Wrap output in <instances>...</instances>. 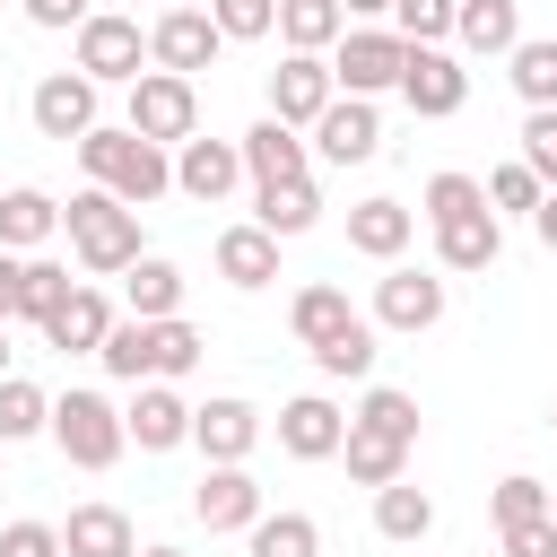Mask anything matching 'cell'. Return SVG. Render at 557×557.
Instances as JSON below:
<instances>
[{
    "label": "cell",
    "instance_id": "1",
    "mask_svg": "<svg viewBox=\"0 0 557 557\" xmlns=\"http://www.w3.org/2000/svg\"><path fill=\"white\" fill-rule=\"evenodd\" d=\"M78 165H87V183L96 191H113L122 209H148V200H165L174 191V157L165 148H148V139H131V131H87L78 139Z\"/></svg>",
    "mask_w": 557,
    "mask_h": 557
},
{
    "label": "cell",
    "instance_id": "2",
    "mask_svg": "<svg viewBox=\"0 0 557 557\" xmlns=\"http://www.w3.org/2000/svg\"><path fill=\"white\" fill-rule=\"evenodd\" d=\"M61 235H70V252H78V270L87 278H122L148 244H139V209H122L113 191H70V209H61Z\"/></svg>",
    "mask_w": 557,
    "mask_h": 557
},
{
    "label": "cell",
    "instance_id": "3",
    "mask_svg": "<svg viewBox=\"0 0 557 557\" xmlns=\"http://www.w3.org/2000/svg\"><path fill=\"white\" fill-rule=\"evenodd\" d=\"M44 435L61 444V461H70V470H113V461L131 453V435H122V409H113L104 392H61Z\"/></svg>",
    "mask_w": 557,
    "mask_h": 557
},
{
    "label": "cell",
    "instance_id": "4",
    "mask_svg": "<svg viewBox=\"0 0 557 557\" xmlns=\"http://www.w3.org/2000/svg\"><path fill=\"white\" fill-rule=\"evenodd\" d=\"M122 131L148 139V148H183V139L200 131V87L174 78V70H139V78H131V113H122Z\"/></svg>",
    "mask_w": 557,
    "mask_h": 557
},
{
    "label": "cell",
    "instance_id": "5",
    "mask_svg": "<svg viewBox=\"0 0 557 557\" xmlns=\"http://www.w3.org/2000/svg\"><path fill=\"white\" fill-rule=\"evenodd\" d=\"M148 70V26L131 17V9H96L87 26H78V78H96V87H131Z\"/></svg>",
    "mask_w": 557,
    "mask_h": 557
},
{
    "label": "cell",
    "instance_id": "6",
    "mask_svg": "<svg viewBox=\"0 0 557 557\" xmlns=\"http://www.w3.org/2000/svg\"><path fill=\"white\" fill-rule=\"evenodd\" d=\"M400 61H409V44H400L392 26H348V35L331 44V87L374 104L383 87H400Z\"/></svg>",
    "mask_w": 557,
    "mask_h": 557
},
{
    "label": "cell",
    "instance_id": "7",
    "mask_svg": "<svg viewBox=\"0 0 557 557\" xmlns=\"http://www.w3.org/2000/svg\"><path fill=\"white\" fill-rule=\"evenodd\" d=\"M400 104H409L418 122H444V113L470 104V70H461L444 44H409V61H400Z\"/></svg>",
    "mask_w": 557,
    "mask_h": 557
},
{
    "label": "cell",
    "instance_id": "8",
    "mask_svg": "<svg viewBox=\"0 0 557 557\" xmlns=\"http://www.w3.org/2000/svg\"><path fill=\"white\" fill-rule=\"evenodd\" d=\"M226 52V35L209 26V9H165L148 26V70H174V78H200L209 61Z\"/></svg>",
    "mask_w": 557,
    "mask_h": 557
},
{
    "label": "cell",
    "instance_id": "9",
    "mask_svg": "<svg viewBox=\"0 0 557 557\" xmlns=\"http://www.w3.org/2000/svg\"><path fill=\"white\" fill-rule=\"evenodd\" d=\"M435 322H444V278L392 261L374 278V331H435Z\"/></svg>",
    "mask_w": 557,
    "mask_h": 557
},
{
    "label": "cell",
    "instance_id": "10",
    "mask_svg": "<svg viewBox=\"0 0 557 557\" xmlns=\"http://www.w3.org/2000/svg\"><path fill=\"white\" fill-rule=\"evenodd\" d=\"M331 96H339V87H331V61H322V52H287V61L270 70V122H287V131H313Z\"/></svg>",
    "mask_w": 557,
    "mask_h": 557
},
{
    "label": "cell",
    "instance_id": "11",
    "mask_svg": "<svg viewBox=\"0 0 557 557\" xmlns=\"http://www.w3.org/2000/svg\"><path fill=\"white\" fill-rule=\"evenodd\" d=\"M26 113H35V131H44V139L78 148V139L96 131V78H78V70H52V78H35Z\"/></svg>",
    "mask_w": 557,
    "mask_h": 557
},
{
    "label": "cell",
    "instance_id": "12",
    "mask_svg": "<svg viewBox=\"0 0 557 557\" xmlns=\"http://www.w3.org/2000/svg\"><path fill=\"white\" fill-rule=\"evenodd\" d=\"M322 165H366L374 148H383V113L366 104V96H331L322 104V122H313V139H305Z\"/></svg>",
    "mask_w": 557,
    "mask_h": 557
},
{
    "label": "cell",
    "instance_id": "13",
    "mask_svg": "<svg viewBox=\"0 0 557 557\" xmlns=\"http://www.w3.org/2000/svg\"><path fill=\"white\" fill-rule=\"evenodd\" d=\"M122 435H131L139 453H174V444H191V400H183L174 383H131Z\"/></svg>",
    "mask_w": 557,
    "mask_h": 557
},
{
    "label": "cell",
    "instance_id": "14",
    "mask_svg": "<svg viewBox=\"0 0 557 557\" xmlns=\"http://www.w3.org/2000/svg\"><path fill=\"white\" fill-rule=\"evenodd\" d=\"M191 444H200L209 470H218V461H252V444H261V409L235 400V392H218V400L191 409Z\"/></svg>",
    "mask_w": 557,
    "mask_h": 557
},
{
    "label": "cell",
    "instance_id": "15",
    "mask_svg": "<svg viewBox=\"0 0 557 557\" xmlns=\"http://www.w3.org/2000/svg\"><path fill=\"white\" fill-rule=\"evenodd\" d=\"M191 513H200L209 531H252L270 505H261V479H252L244 461H218V470H200V487H191Z\"/></svg>",
    "mask_w": 557,
    "mask_h": 557
},
{
    "label": "cell",
    "instance_id": "16",
    "mask_svg": "<svg viewBox=\"0 0 557 557\" xmlns=\"http://www.w3.org/2000/svg\"><path fill=\"white\" fill-rule=\"evenodd\" d=\"M235 183H244V148H235V139H200V131H191V139L174 148V191H183V200H209V209H218Z\"/></svg>",
    "mask_w": 557,
    "mask_h": 557
},
{
    "label": "cell",
    "instance_id": "17",
    "mask_svg": "<svg viewBox=\"0 0 557 557\" xmlns=\"http://www.w3.org/2000/svg\"><path fill=\"white\" fill-rule=\"evenodd\" d=\"M235 148H244V174H252V191H270V183H305V174H313V148H305L287 122H270V113H261V122H252Z\"/></svg>",
    "mask_w": 557,
    "mask_h": 557
},
{
    "label": "cell",
    "instance_id": "18",
    "mask_svg": "<svg viewBox=\"0 0 557 557\" xmlns=\"http://www.w3.org/2000/svg\"><path fill=\"white\" fill-rule=\"evenodd\" d=\"M339 435H348V418H339V400H322V392H305V400L278 409V453H287V461H339Z\"/></svg>",
    "mask_w": 557,
    "mask_h": 557
},
{
    "label": "cell",
    "instance_id": "19",
    "mask_svg": "<svg viewBox=\"0 0 557 557\" xmlns=\"http://www.w3.org/2000/svg\"><path fill=\"white\" fill-rule=\"evenodd\" d=\"M409 235H418V209H400V200H383V191L348 209V252H366V261H383V270L409 252Z\"/></svg>",
    "mask_w": 557,
    "mask_h": 557
},
{
    "label": "cell",
    "instance_id": "20",
    "mask_svg": "<svg viewBox=\"0 0 557 557\" xmlns=\"http://www.w3.org/2000/svg\"><path fill=\"white\" fill-rule=\"evenodd\" d=\"M104 331H113V305H104V287H87V278H78V287L52 305V322H44V339H52L61 357H96Z\"/></svg>",
    "mask_w": 557,
    "mask_h": 557
},
{
    "label": "cell",
    "instance_id": "21",
    "mask_svg": "<svg viewBox=\"0 0 557 557\" xmlns=\"http://www.w3.org/2000/svg\"><path fill=\"white\" fill-rule=\"evenodd\" d=\"M61 235V200L52 191H35V183H17V191H0V252H44Z\"/></svg>",
    "mask_w": 557,
    "mask_h": 557
},
{
    "label": "cell",
    "instance_id": "22",
    "mask_svg": "<svg viewBox=\"0 0 557 557\" xmlns=\"http://www.w3.org/2000/svg\"><path fill=\"white\" fill-rule=\"evenodd\" d=\"M496 252H505L496 209H470V218H444L435 226V270H496Z\"/></svg>",
    "mask_w": 557,
    "mask_h": 557
},
{
    "label": "cell",
    "instance_id": "23",
    "mask_svg": "<svg viewBox=\"0 0 557 557\" xmlns=\"http://www.w3.org/2000/svg\"><path fill=\"white\" fill-rule=\"evenodd\" d=\"M122 305H131V322H174L183 313V270L165 252H139L122 270Z\"/></svg>",
    "mask_w": 557,
    "mask_h": 557
},
{
    "label": "cell",
    "instance_id": "24",
    "mask_svg": "<svg viewBox=\"0 0 557 557\" xmlns=\"http://www.w3.org/2000/svg\"><path fill=\"white\" fill-rule=\"evenodd\" d=\"M200 331L174 313V322H139V383H183L191 366H200Z\"/></svg>",
    "mask_w": 557,
    "mask_h": 557
},
{
    "label": "cell",
    "instance_id": "25",
    "mask_svg": "<svg viewBox=\"0 0 557 557\" xmlns=\"http://www.w3.org/2000/svg\"><path fill=\"white\" fill-rule=\"evenodd\" d=\"M218 278H226V287H244V296H252V287H270V278H278V235H261L252 218H244V226H226V235H218Z\"/></svg>",
    "mask_w": 557,
    "mask_h": 557
},
{
    "label": "cell",
    "instance_id": "26",
    "mask_svg": "<svg viewBox=\"0 0 557 557\" xmlns=\"http://www.w3.org/2000/svg\"><path fill=\"white\" fill-rule=\"evenodd\" d=\"M61 557H139L131 513H122V505H78V513L61 522Z\"/></svg>",
    "mask_w": 557,
    "mask_h": 557
},
{
    "label": "cell",
    "instance_id": "27",
    "mask_svg": "<svg viewBox=\"0 0 557 557\" xmlns=\"http://www.w3.org/2000/svg\"><path fill=\"white\" fill-rule=\"evenodd\" d=\"M453 44L461 52H513L522 44V9L513 0H453Z\"/></svg>",
    "mask_w": 557,
    "mask_h": 557
},
{
    "label": "cell",
    "instance_id": "28",
    "mask_svg": "<svg viewBox=\"0 0 557 557\" xmlns=\"http://www.w3.org/2000/svg\"><path fill=\"white\" fill-rule=\"evenodd\" d=\"M339 461H348L357 487H392V479H409V444H392V435H374V426H357V418H348V435H339Z\"/></svg>",
    "mask_w": 557,
    "mask_h": 557
},
{
    "label": "cell",
    "instance_id": "29",
    "mask_svg": "<svg viewBox=\"0 0 557 557\" xmlns=\"http://www.w3.org/2000/svg\"><path fill=\"white\" fill-rule=\"evenodd\" d=\"M374 531H383L392 548H418V540L435 531V496H426V487H409V479L374 487Z\"/></svg>",
    "mask_w": 557,
    "mask_h": 557
},
{
    "label": "cell",
    "instance_id": "30",
    "mask_svg": "<svg viewBox=\"0 0 557 557\" xmlns=\"http://www.w3.org/2000/svg\"><path fill=\"white\" fill-rule=\"evenodd\" d=\"M313 218H322L313 174H305V183H270V191H252V226H261V235H278V244H287V235H305Z\"/></svg>",
    "mask_w": 557,
    "mask_h": 557
},
{
    "label": "cell",
    "instance_id": "31",
    "mask_svg": "<svg viewBox=\"0 0 557 557\" xmlns=\"http://www.w3.org/2000/svg\"><path fill=\"white\" fill-rule=\"evenodd\" d=\"M339 35H348L339 0H278V44H287V52H322V61H331Z\"/></svg>",
    "mask_w": 557,
    "mask_h": 557
},
{
    "label": "cell",
    "instance_id": "32",
    "mask_svg": "<svg viewBox=\"0 0 557 557\" xmlns=\"http://www.w3.org/2000/svg\"><path fill=\"white\" fill-rule=\"evenodd\" d=\"M505 61H513L505 78H513L522 113H548V104H557V35H522V44L505 52Z\"/></svg>",
    "mask_w": 557,
    "mask_h": 557
},
{
    "label": "cell",
    "instance_id": "33",
    "mask_svg": "<svg viewBox=\"0 0 557 557\" xmlns=\"http://www.w3.org/2000/svg\"><path fill=\"white\" fill-rule=\"evenodd\" d=\"M357 322V305H348V287H296V305H287V331L305 339V348H322V339H339Z\"/></svg>",
    "mask_w": 557,
    "mask_h": 557
},
{
    "label": "cell",
    "instance_id": "34",
    "mask_svg": "<svg viewBox=\"0 0 557 557\" xmlns=\"http://www.w3.org/2000/svg\"><path fill=\"white\" fill-rule=\"evenodd\" d=\"M70 287H78V278H70L61 261L26 252V261H17V313H9V322H35V331H44V322H52V305H61Z\"/></svg>",
    "mask_w": 557,
    "mask_h": 557
},
{
    "label": "cell",
    "instance_id": "35",
    "mask_svg": "<svg viewBox=\"0 0 557 557\" xmlns=\"http://www.w3.org/2000/svg\"><path fill=\"white\" fill-rule=\"evenodd\" d=\"M374 357H383V348H374V322H366V313H357L339 339H322V348H313V366H322L331 383H366V374H374Z\"/></svg>",
    "mask_w": 557,
    "mask_h": 557
},
{
    "label": "cell",
    "instance_id": "36",
    "mask_svg": "<svg viewBox=\"0 0 557 557\" xmlns=\"http://www.w3.org/2000/svg\"><path fill=\"white\" fill-rule=\"evenodd\" d=\"M244 540H252V557H322V522L313 513H261Z\"/></svg>",
    "mask_w": 557,
    "mask_h": 557
},
{
    "label": "cell",
    "instance_id": "37",
    "mask_svg": "<svg viewBox=\"0 0 557 557\" xmlns=\"http://www.w3.org/2000/svg\"><path fill=\"white\" fill-rule=\"evenodd\" d=\"M52 426V400L26 383V374H0V444H26Z\"/></svg>",
    "mask_w": 557,
    "mask_h": 557
},
{
    "label": "cell",
    "instance_id": "38",
    "mask_svg": "<svg viewBox=\"0 0 557 557\" xmlns=\"http://www.w3.org/2000/svg\"><path fill=\"white\" fill-rule=\"evenodd\" d=\"M357 426H374V435H392V444H409V453H418V400H409V392H392V383H374V392L357 400Z\"/></svg>",
    "mask_w": 557,
    "mask_h": 557
},
{
    "label": "cell",
    "instance_id": "39",
    "mask_svg": "<svg viewBox=\"0 0 557 557\" xmlns=\"http://www.w3.org/2000/svg\"><path fill=\"white\" fill-rule=\"evenodd\" d=\"M426 209V226H444V218H470V209H487V191H479V174H426V191H418Z\"/></svg>",
    "mask_w": 557,
    "mask_h": 557
},
{
    "label": "cell",
    "instance_id": "40",
    "mask_svg": "<svg viewBox=\"0 0 557 557\" xmlns=\"http://www.w3.org/2000/svg\"><path fill=\"white\" fill-rule=\"evenodd\" d=\"M209 26L226 44H261V35H278V0H209Z\"/></svg>",
    "mask_w": 557,
    "mask_h": 557
},
{
    "label": "cell",
    "instance_id": "41",
    "mask_svg": "<svg viewBox=\"0 0 557 557\" xmlns=\"http://www.w3.org/2000/svg\"><path fill=\"white\" fill-rule=\"evenodd\" d=\"M496 531H513V522H540L548 513V479H531V470H513V479H496Z\"/></svg>",
    "mask_w": 557,
    "mask_h": 557
},
{
    "label": "cell",
    "instance_id": "42",
    "mask_svg": "<svg viewBox=\"0 0 557 557\" xmlns=\"http://www.w3.org/2000/svg\"><path fill=\"white\" fill-rule=\"evenodd\" d=\"M400 44H453V0H392Z\"/></svg>",
    "mask_w": 557,
    "mask_h": 557
},
{
    "label": "cell",
    "instance_id": "43",
    "mask_svg": "<svg viewBox=\"0 0 557 557\" xmlns=\"http://www.w3.org/2000/svg\"><path fill=\"white\" fill-rule=\"evenodd\" d=\"M479 191H487V209H496V218H505V209H513V218H531V209H540V174H531L522 157H513V165H496Z\"/></svg>",
    "mask_w": 557,
    "mask_h": 557
},
{
    "label": "cell",
    "instance_id": "44",
    "mask_svg": "<svg viewBox=\"0 0 557 557\" xmlns=\"http://www.w3.org/2000/svg\"><path fill=\"white\" fill-rule=\"evenodd\" d=\"M522 165L540 174V191H557V104L548 113H522Z\"/></svg>",
    "mask_w": 557,
    "mask_h": 557
},
{
    "label": "cell",
    "instance_id": "45",
    "mask_svg": "<svg viewBox=\"0 0 557 557\" xmlns=\"http://www.w3.org/2000/svg\"><path fill=\"white\" fill-rule=\"evenodd\" d=\"M96 357H104V374H113V383H139V322H131V313H113V331H104V348H96Z\"/></svg>",
    "mask_w": 557,
    "mask_h": 557
},
{
    "label": "cell",
    "instance_id": "46",
    "mask_svg": "<svg viewBox=\"0 0 557 557\" xmlns=\"http://www.w3.org/2000/svg\"><path fill=\"white\" fill-rule=\"evenodd\" d=\"M0 557H61V522H9Z\"/></svg>",
    "mask_w": 557,
    "mask_h": 557
},
{
    "label": "cell",
    "instance_id": "47",
    "mask_svg": "<svg viewBox=\"0 0 557 557\" xmlns=\"http://www.w3.org/2000/svg\"><path fill=\"white\" fill-rule=\"evenodd\" d=\"M96 17V0H26V26H44V35H78Z\"/></svg>",
    "mask_w": 557,
    "mask_h": 557
},
{
    "label": "cell",
    "instance_id": "48",
    "mask_svg": "<svg viewBox=\"0 0 557 557\" xmlns=\"http://www.w3.org/2000/svg\"><path fill=\"white\" fill-rule=\"evenodd\" d=\"M505 557H557V522L540 513V522H513L505 531Z\"/></svg>",
    "mask_w": 557,
    "mask_h": 557
},
{
    "label": "cell",
    "instance_id": "49",
    "mask_svg": "<svg viewBox=\"0 0 557 557\" xmlns=\"http://www.w3.org/2000/svg\"><path fill=\"white\" fill-rule=\"evenodd\" d=\"M531 235H540V252H557V191H540V209H531Z\"/></svg>",
    "mask_w": 557,
    "mask_h": 557
},
{
    "label": "cell",
    "instance_id": "50",
    "mask_svg": "<svg viewBox=\"0 0 557 557\" xmlns=\"http://www.w3.org/2000/svg\"><path fill=\"white\" fill-rule=\"evenodd\" d=\"M17 313V252H0V322Z\"/></svg>",
    "mask_w": 557,
    "mask_h": 557
},
{
    "label": "cell",
    "instance_id": "51",
    "mask_svg": "<svg viewBox=\"0 0 557 557\" xmlns=\"http://www.w3.org/2000/svg\"><path fill=\"white\" fill-rule=\"evenodd\" d=\"M339 17H357V26H374V17H392V0H339Z\"/></svg>",
    "mask_w": 557,
    "mask_h": 557
},
{
    "label": "cell",
    "instance_id": "52",
    "mask_svg": "<svg viewBox=\"0 0 557 557\" xmlns=\"http://www.w3.org/2000/svg\"><path fill=\"white\" fill-rule=\"evenodd\" d=\"M0 374H9V322H0Z\"/></svg>",
    "mask_w": 557,
    "mask_h": 557
},
{
    "label": "cell",
    "instance_id": "53",
    "mask_svg": "<svg viewBox=\"0 0 557 557\" xmlns=\"http://www.w3.org/2000/svg\"><path fill=\"white\" fill-rule=\"evenodd\" d=\"M139 557H183V548H165V540H157V548H139Z\"/></svg>",
    "mask_w": 557,
    "mask_h": 557
},
{
    "label": "cell",
    "instance_id": "54",
    "mask_svg": "<svg viewBox=\"0 0 557 557\" xmlns=\"http://www.w3.org/2000/svg\"><path fill=\"white\" fill-rule=\"evenodd\" d=\"M548 522H557V487H548Z\"/></svg>",
    "mask_w": 557,
    "mask_h": 557
},
{
    "label": "cell",
    "instance_id": "55",
    "mask_svg": "<svg viewBox=\"0 0 557 557\" xmlns=\"http://www.w3.org/2000/svg\"><path fill=\"white\" fill-rule=\"evenodd\" d=\"M548 426H557V400H548Z\"/></svg>",
    "mask_w": 557,
    "mask_h": 557
}]
</instances>
